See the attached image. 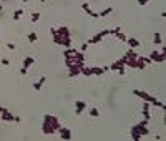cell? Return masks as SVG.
Masks as SVG:
<instances>
[{"mask_svg":"<svg viewBox=\"0 0 166 141\" xmlns=\"http://www.w3.org/2000/svg\"><path fill=\"white\" fill-rule=\"evenodd\" d=\"M2 65H3V67H10V60H7V58H2Z\"/></svg>","mask_w":166,"mask_h":141,"instance_id":"30","label":"cell"},{"mask_svg":"<svg viewBox=\"0 0 166 141\" xmlns=\"http://www.w3.org/2000/svg\"><path fill=\"white\" fill-rule=\"evenodd\" d=\"M86 108H88V105H86L85 101H80V100L75 101V113H77V114H81Z\"/></svg>","mask_w":166,"mask_h":141,"instance_id":"8","label":"cell"},{"mask_svg":"<svg viewBox=\"0 0 166 141\" xmlns=\"http://www.w3.org/2000/svg\"><path fill=\"white\" fill-rule=\"evenodd\" d=\"M27 72H28V68H23V67L20 68V73L22 75H27Z\"/></svg>","mask_w":166,"mask_h":141,"instance_id":"34","label":"cell"},{"mask_svg":"<svg viewBox=\"0 0 166 141\" xmlns=\"http://www.w3.org/2000/svg\"><path fill=\"white\" fill-rule=\"evenodd\" d=\"M118 32H121V28H120V27H116V28H111V30H110V35H116Z\"/></svg>","mask_w":166,"mask_h":141,"instance_id":"29","label":"cell"},{"mask_svg":"<svg viewBox=\"0 0 166 141\" xmlns=\"http://www.w3.org/2000/svg\"><path fill=\"white\" fill-rule=\"evenodd\" d=\"M40 2H46V0H40Z\"/></svg>","mask_w":166,"mask_h":141,"instance_id":"40","label":"cell"},{"mask_svg":"<svg viewBox=\"0 0 166 141\" xmlns=\"http://www.w3.org/2000/svg\"><path fill=\"white\" fill-rule=\"evenodd\" d=\"M22 15H23V10H22V8H17V10L13 12V20H20Z\"/></svg>","mask_w":166,"mask_h":141,"instance_id":"23","label":"cell"},{"mask_svg":"<svg viewBox=\"0 0 166 141\" xmlns=\"http://www.w3.org/2000/svg\"><path fill=\"white\" fill-rule=\"evenodd\" d=\"M106 35H110V30H100L98 33L95 35V37H92L86 43H88V45H96V43H100V42L105 38Z\"/></svg>","mask_w":166,"mask_h":141,"instance_id":"2","label":"cell"},{"mask_svg":"<svg viewBox=\"0 0 166 141\" xmlns=\"http://www.w3.org/2000/svg\"><path fill=\"white\" fill-rule=\"evenodd\" d=\"M13 121H15V123H22V118H20V116H15V118H13Z\"/></svg>","mask_w":166,"mask_h":141,"instance_id":"37","label":"cell"},{"mask_svg":"<svg viewBox=\"0 0 166 141\" xmlns=\"http://www.w3.org/2000/svg\"><path fill=\"white\" fill-rule=\"evenodd\" d=\"M43 121H46L50 126L55 128V129H57V133H58V129L61 128V123H60V120L57 118V116H53V114H45V116H43Z\"/></svg>","mask_w":166,"mask_h":141,"instance_id":"3","label":"cell"},{"mask_svg":"<svg viewBox=\"0 0 166 141\" xmlns=\"http://www.w3.org/2000/svg\"><path fill=\"white\" fill-rule=\"evenodd\" d=\"M80 73H81V75H85V76H93L92 67H90V68H88V67H83L81 70H80Z\"/></svg>","mask_w":166,"mask_h":141,"instance_id":"20","label":"cell"},{"mask_svg":"<svg viewBox=\"0 0 166 141\" xmlns=\"http://www.w3.org/2000/svg\"><path fill=\"white\" fill-rule=\"evenodd\" d=\"M32 65H35V58H33V57H25V58H23V65H22V67H23V68H30Z\"/></svg>","mask_w":166,"mask_h":141,"instance_id":"13","label":"cell"},{"mask_svg":"<svg viewBox=\"0 0 166 141\" xmlns=\"http://www.w3.org/2000/svg\"><path fill=\"white\" fill-rule=\"evenodd\" d=\"M60 45H61V47H65V48H70V47H72V37H61Z\"/></svg>","mask_w":166,"mask_h":141,"instance_id":"14","label":"cell"},{"mask_svg":"<svg viewBox=\"0 0 166 141\" xmlns=\"http://www.w3.org/2000/svg\"><path fill=\"white\" fill-rule=\"evenodd\" d=\"M42 133H43V134H48V136H52V134L57 133V129H55L53 126H50L46 121H43V123H42Z\"/></svg>","mask_w":166,"mask_h":141,"instance_id":"7","label":"cell"},{"mask_svg":"<svg viewBox=\"0 0 166 141\" xmlns=\"http://www.w3.org/2000/svg\"><path fill=\"white\" fill-rule=\"evenodd\" d=\"M130 134L135 141H139L143 136L150 134V129H148V125H141V123H136L130 128Z\"/></svg>","mask_w":166,"mask_h":141,"instance_id":"1","label":"cell"},{"mask_svg":"<svg viewBox=\"0 0 166 141\" xmlns=\"http://www.w3.org/2000/svg\"><path fill=\"white\" fill-rule=\"evenodd\" d=\"M138 55L139 53H136V52H135V48H130V50L123 55V58H138Z\"/></svg>","mask_w":166,"mask_h":141,"instance_id":"17","label":"cell"},{"mask_svg":"<svg viewBox=\"0 0 166 141\" xmlns=\"http://www.w3.org/2000/svg\"><path fill=\"white\" fill-rule=\"evenodd\" d=\"M22 2H28V0H22Z\"/></svg>","mask_w":166,"mask_h":141,"instance_id":"39","label":"cell"},{"mask_svg":"<svg viewBox=\"0 0 166 141\" xmlns=\"http://www.w3.org/2000/svg\"><path fill=\"white\" fill-rule=\"evenodd\" d=\"M146 68V63L143 61V55H138L136 58V70H145Z\"/></svg>","mask_w":166,"mask_h":141,"instance_id":"15","label":"cell"},{"mask_svg":"<svg viewBox=\"0 0 166 141\" xmlns=\"http://www.w3.org/2000/svg\"><path fill=\"white\" fill-rule=\"evenodd\" d=\"M92 72H93V75H95V76H101V75L105 73L101 67H92Z\"/></svg>","mask_w":166,"mask_h":141,"instance_id":"21","label":"cell"},{"mask_svg":"<svg viewBox=\"0 0 166 141\" xmlns=\"http://www.w3.org/2000/svg\"><path fill=\"white\" fill-rule=\"evenodd\" d=\"M150 58H151V61H154V63H163V61L166 60V55L154 50V52H151V53H150Z\"/></svg>","mask_w":166,"mask_h":141,"instance_id":"5","label":"cell"},{"mask_svg":"<svg viewBox=\"0 0 166 141\" xmlns=\"http://www.w3.org/2000/svg\"><path fill=\"white\" fill-rule=\"evenodd\" d=\"M148 2H150V0H138V5H141V7H143V5H146V3H148Z\"/></svg>","mask_w":166,"mask_h":141,"instance_id":"33","label":"cell"},{"mask_svg":"<svg viewBox=\"0 0 166 141\" xmlns=\"http://www.w3.org/2000/svg\"><path fill=\"white\" fill-rule=\"evenodd\" d=\"M86 48H88V43L85 42V43H83V45L80 47V52H83V53H85V52H86Z\"/></svg>","mask_w":166,"mask_h":141,"instance_id":"31","label":"cell"},{"mask_svg":"<svg viewBox=\"0 0 166 141\" xmlns=\"http://www.w3.org/2000/svg\"><path fill=\"white\" fill-rule=\"evenodd\" d=\"M110 14H113V8L111 7H108V8H105V10H101V12H100V17H106V15H110Z\"/></svg>","mask_w":166,"mask_h":141,"instance_id":"24","label":"cell"},{"mask_svg":"<svg viewBox=\"0 0 166 141\" xmlns=\"http://www.w3.org/2000/svg\"><path fill=\"white\" fill-rule=\"evenodd\" d=\"M28 42H30V43H37V42H38V37H37L35 32H30V33H28Z\"/></svg>","mask_w":166,"mask_h":141,"instance_id":"22","label":"cell"},{"mask_svg":"<svg viewBox=\"0 0 166 141\" xmlns=\"http://www.w3.org/2000/svg\"><path fill=\"white\" fill-rule=\"evenodd\" d=\"M55 30H57V35H58V37H72L68 27H58V28H55Z\"/></svg>","mask_w":166,"mask_h":141,"instance_id":"10","label":"cell"},{"mask_svg":"<svg viewBox=\"0 0 166 141\" xmlns=\"http://www.w3.org/2000/svg\"><path fill=\"white\" fill-rule=\"evenodd\" d=\"M81 10H83V12H86V14H90V12H92L90 3H88V2H83V3H81Z\"/></svg>","mask_w":166,"mask_h":141,"instance_id":"25","label":"cell"},{"mask_svg":"<svg viewBox=\"0 0 166 141\" xmlns=\"http://www.w3.org/2000/svg\"><path fill=\"white\" fill-rule=\"evenodd\" d=\"M133 95H136L138 98H141L143 101H148V103H151L153 100H154V96L150 93H146V91H143V90H133Z\"/></svg>","mask_w":166,"mask_h":141,"instance_id":"4","label":"cell"},{"mask_svg":"<svg viewBox=\"0 0 166 141\" xmlns=\"http://www.w3.org/2000/svg\"><path fill=\"white\" fill-rule=\"evenodd\" d=\"M126 43L130 45V48L139 47V40H138V38H135V37H130V38H126Z\"/></svg>","mask_w":166,"mask_h":141,"instance_id":"12","label":"cell"},{"mask_svg":"<svg viewBox=\"0 0 166 141\" xmlns=\"http://www.w3.org/2000/svg\"><path fill=\"white\" fill-rule=\"evenodd\" d=\"M120 68H125V60H123V57H121L120 60H116L115 63L110 65V70H113V72H118Z\"/></svg>","mask_w":166,"mask_h":141,"instance_id":"9","label":"cell"},{"mask_svg":"<svg viewBox=\"0 0 166 141\" xmlns=\"http://www.w3.org/2000/svg\"><path fill=\"white\" fill-rule=\"evenodd\" d=\"M2 2H8V0H2Z\"/></svg>","mask_w":166,"mask_h":141,"instance_id":"41","label":"cell"},{"mask_svg":"<svg viewBox=\"0 0 166 141\" xmlns=\"http://www.w3.org/2000/svg\"><path fill=\"white\" fill-rule=\"evenodd\" d=\"M118 73L121 75V76H123V75L126 73V70H125V68H120V70H118Z\"/></svg>","mask_w":166,"mask_h":141,"instance_id":"36","label":"cell"},{"mask_svg":"<svg viewBox=\"0 0 166 141\" xmlns=\"http://www.w3.org/2000/svg\"><path fill=\"white\" fill-rule=\"evenodd\" d=\"M45 81H46V78H45V76H42V78H40V80L37 81V83H33V90H37V91H40Z\"/></svg>","mask_w":166,"mask_h":141,"instance_id":"18","label":"cell"},{"mask_svg":"<svg viewBox=\"0 0 166 141\" xmlns=\"http://www.w3.org/2000/svg\"><path fill=\"white\" fill-rule=\"evenodd\" d=\"M90 116H93V118H98V116H100V111L96 110V108H90Z\"/></svg>","mask_w":166,"mask_h":141,"instance_id":"27","label":"cell"},{"mask_svg":"<svg viewBox=\"0 0 166 141\" xmlns=\"http://www.w3.org/2000/svg\"><path fill=\"white\" fill-rule=\"evenodd\" d=\"M115 37H116V40H120V42H126V38H128V37L123 33V32H118V33L115 35Z\"/></svg>","mask_w":166,"mask_h":141,"instance_id":"26","label":"cell"},{"mask_svg":"<svg viewBox=\"0 0 166 141\" xmlns=\"http://www.w3.org/2000/svg\"><path fill=\"white\" fill-rule=\"evenodd\" d=\"M0 33H2V32H0Z\"/></svg>","mask_w":166,"mask_h":141,"instance_id":"42","label":"cell"},{"mask_svg":"<svg viewBox=\"0 0 166 141\" xmlns=\"http://www.w3.org/2000/svg\"><path fill=\"white\" fill-rule=\"evenodd\" d=\"M7 48H8V50H15V45H13V43H7Z\"/></svg>","mask_w":166,"mask_h":141,"instance_id":"35","label":"cell"},{"mask_svg":"<svg viewBox=\"0 0 166 141\" xmlns=\"http://www.w3.org/2000/svg\"><path fill=\"white\" fill-rule=\"evenodd\" d=\"M153 43H154V45H161V43H163V37H161V33H159V32H156V33H154V37H153Z\"/></svg>","mask_w":166,"mask_h":141,"instance_id":"19","label":"cell"},{"mask_svg":"<svg viewBox=\"0 0 166 141\" xmlns=\"http://www.w3.org/2000/svg\"><path fill=\"white\" fill-rule=\"evenodd\" d=\"M5 110H7V108H5V106H0V114L3 113V111H5Z\"/></svg>","mask_w":166,"mask_h":141,"instance_id":"38","label":"cell"},{"mask_svg":"<svg viewBox=\"0 0 166 141\" xmlns=\"http://www.w3.org/2000/svg\"><path fill=\"white\" fill-rule=\"evenodd\" d=\"M77 52H78L77 48H72V47H70V48H65V50H63V58H68V57L75 55Z\"/></svg>","mask_w":166,"mask_h":141,"instance_id":"16","label":"cell"},{"mask_svg":"<svg viewBox=\"0 0 166 141\" xmlns=\"http://www.w3.org/2000/svg\"><path fill=\"white\" fill-rule=\"evenodd\" d=\"M88 15H90L92 18H100V15L96 14V12H93V10H92V12H90V14H88Z\"/></svg>","mask_w":166,"mask_h":141,"instance_id":"32","label":"cell"},{"mask_svg":"<svg viewBox=\"0 0 166 141\" xmlns=\"http://www.w3.org/2000/svg\"><path fill=\"white\" fill-rule=\"evenodd\" d=\"M0 116H2V120H3V121H7V123L13 121V118H15V116H13V114L10 113V110H8V108H7V110H5V111H3L2 114H0Z\"/></svg>","mask_w":166,"mask_h":141,"instance_id":"11","label":"cell"},{"mask_svg":"<svg viewBox=\"0 0 166 141\" xmlns=\"http://www.w3.org/2000/svg\"><path fill=\"white\" fill-rule=\"evenodd\" d=\"M58 133H60V138L63 141H70L72 140V129H68V128H65V126H61L58 129Z\"/></svg>","mask_w":166,"mask_h":141,"instance_id":"6","label":"cell"},{"mask_svg":"<svg viewBox=\"0 0 166 141\" xmlns=\"http://www.w3.org/2000/svg\"><path fill=\"white\" fill-rule=\"evenodd\" d=\"M30 20H32V22H38L40 20V14H38V12H33L32 17H30Z\"/></svg>","mask_w":166,"mask_h":141,"instance_id":"28","label":"cell"}]
</instances>
